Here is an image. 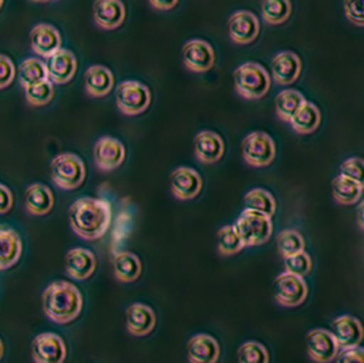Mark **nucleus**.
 Masks as SVG:
<instances>
[{
    "mask_svg": "<svg viewBox=\"0 0 364 363\" xmlns=\"http://www.w3.org/2000/svg\"><path fill=\"white\" fill-rule=\"evenodd\" d=\"M187 358L190 363H217L220 344L210 335H196L187 343Z\"/></svg>",
    "mask_w": 364,
    "mask_h": 363,
    "instance_id": "23",
    "label": "nucleus"
},
{
    "mask_svg": "<svg viewBox=\"0 0 364 363\" xmlns=\"http://www.w3.org/2000/svg\"><path fill=\"white\" fill-rule=\"evenodd\" d=\"M245 208L267 217H273L277 209V204L274 197L265 189H252L245 196Z\"/></svg>",
    "mask_w": 364,
    "mask_h": 363,
    "instance_id": "30",
    "label": "nucleus"
},
{
    "mask_svg": "<svg viewBox=\"0 0 364 363\" xmlns=\"http://www.w3.org/2000/svg\"><path fill=\"white\" fill-rule=\"evenodd\" d=\"M34 363H65L67 347L65 340L52 332L37 335L32 343Z\"/></svg>",
    "mask_w": 364,
    "mask_h": 363,
    "instance_id": "9",
    "label": "nucleus"
},
{
    "mask_svg": "<svg viewBox=\"0 0 364 363\" xmlns=\"http://www.w3.org/2000/svg\"><path fill=\"white\" fill-rule=\"evenodd\" d=\"M309 297L307 283L296 275L284 272L274 281V299L284 307H298Z\"/></svg>",
    "mask_w": 364,
    "mask_h": 363,
    "instance_id": "8",
    "label": "nucleus"
},
{
    "mask_svg": "<svg viewBox=\"0 0 364 363\" xmlns=\"http://www.w3.org/2000/svg\"><path fill=\"white\" fill-rule=\"evenodd\" d=\"M359 226H360V230H363V204H360L359 206Z\"/></svg>",
    "mask_w": 364,
    "mask_h": 363,
    "instance_id": "45",
    "label": "nucleus"
},
{
    "mask_svg": "<svg viewBox=\"0 0 364 363\" xmlns=\"http://www.w3.org/2000/svg\"><path fill=\"white\" fill-rule=\"evenodd\" d=\"M18 77H19V83L23 88L46 81L48 80L46 63L37 58H29L23 60L22 65L19 66Z\"/></svg>",
    "mask_w": 364,
    "mask_h": 363,
    "instance_id": "33",
    "label": "nucleus"
},
{
    "mask_svg": "<svg viewBox=\"0 0 364 363\" xmlns=\"http://www.w3.org/2000/svg\"><path fill=\"white\" fill-rule=\"evenodd\" d=\"M333 199L340 205H355L362 199L363 194V183L346 178L343 175L336 177L331 182Z\"/></svg>",
    "mask_w": 364,
    "mask_h": 363,
    "instance_id": "27",
    "label": "nucleus"
},
{
    "mask_svg": "<svg viewBox=\"0 0 364 363\" xmlns=\"http://www.w3.org/2000/svg\"><path fill=\"white\" fill-rule=\"evenodd\" d=\"M55 204L53 193L48 186L34 183L26 189L25 208L33 216H46L50 214Z\"/></svg>",
    "mask_w": 364,
    "mask_h": 363,
    "instance_id": "26",
    "label": "nucleus"
},
{
    "mask_svg": "<svg viewBox=\"0 0 364 363\" xmlns=\"http://www.w3.org/2000/svg\"><path fill=\"white\" fill-rule=\"evenodd\" d=\"M46 67L50 83L63 85L74 78L77 73V58L71 51L60 48L47 58Z\"/></svg>",
    "mask_w": 364,
    "mask_h": 363,
    "instance_id": "16",
    "label": "nucleus"
},
{
    "mask_svg": "<svg viewBox=\"0 0 364 363\" xmlns=\"http://www.w3.org/2000/svg\"><path fill=\"white\" fill-rule=\"evenodd\" d=\"M245 248L261 246L266 243L273 232L272 217L245 209L233 224Z\"/></svg>",
    "mask_w": 364,
    "mask_h": 363,
    "instance_id": "4",
    "label": "nucleus"
},
{
    "mask_svg": "<svg viewBox=\"0 0 364 363\" xmlns=\"http://www.w3.org/2000/svg\"><path fill=\"white\" fill-rule=\"evenodd\" d=\"M86 178L82 159L74 153H62L50 162V179L62 190L78 189Z\"/></svg>",
    "mask_w": 364,
    "mask_h": 363,
    "instance_id": "5",
    "label": "nucleus"
},
{
    "mask_svg": "<svg viewBox=\"0 0 364 363\" xmlns=\"http://www.w3.org/2000/svg\"><path fill=\"white\" fill-rule=\"evenodd\" d=\"M115 78L112 71L105 66L89 67L85 73V89L92 98H104L114 89Z\"/></svg>",
    "mask_w": 364,
    "mask_h": 363,
    "instance_id": "25",
    "label": "nucleus"
},
{
    "mask_svg": "<svg viewBox=\"0 0 364 363\" xmlns=\"http://www.w3.org/2000/svg\"><path fill=\"white\" fill-rule=\"evenodd\" d=\"M183 63L193 73H206L215 66V50L205 40H190L182 50Z\"/></svg>",
    "mask_w": 364,
    "mask_h": 363,
    "instance_id": "10",
    "label": "nucleus"
},
{
    "mask_svg": "<svg viewBox=\"0 0 364 363\" xmlns=\"http://www.w3.org/2000/svg\"><path fill=\"white\" fill-rule=\"evenodd\" d=\"M31 46L34 53L47 59L62 48V36L50 23H38L31 32Z\"/></svg>",
    "mask_w": 364,
    "mask_h": 363,
    "instance_id": "21",
    "label": "nucleus"
},
{
    "mask_svg": "<svg viewBox=\"0 0 364 363\" xmlns=\"http://www.w3.org/2000/svg\"><path fill=\"white\" fill-rule=\"evenodd\" d=\"M150 101L151 93L145 83L124 81L116 89V105L124 115L144 114L149 108Z\"/></svg>",
    "mask_w": 364,
    "mask_h": 363,
    "instance_id": "6",
    "label": "nucleus"
},
{
    "mask_svg": "<svg viewBox=\"0 0 364 363\" xmlns=\"http://www.w3.org/2000/svg\"><path fill=\"white\" fill-rule=\"evenodd\" d=\"M3 354H4V346H3V342H1V339H0V361H1V358H3Z\"/></svg>",
    "mask_w": 364,
    "mask_h": 363,
    "instance_id": "46",
    "label": "nucleus"
},
{
    "mask_svg": "<svg viewBox=\"0 0 364 363\" xmlns=\"http://www.w3.org/2000/svg\"><path fill=\"white\" fill-rule=\"evenodd\" d=\"M67 275L74 280H87L96 270L95 254L85 248H71L66 254Z\"/></svg>",
    "mask_w": 364,
    "mask_h": 363,
    "instance_id": "19",
    "label": "nucleus"
},
{
    "mask_svg": "<svg viewBox=\"0 0 364 363\" xmlns=\"http://www.w3.org/2000/svg\"><path fill=\"white\" fill-rule=\"evenodd\" d=\"M114 272L117 280L133 283L138 280L142 273V263L134 253L122 251L114 257Z\"/></svg>",
    "mask_w": 364,
    "mask_h": 363,
    "instance_id": "29",
    "label": "nucleus"
},
{
    "mask_svg": "<svg viewBox=\"0 0 364 363\" xmlns=\"http://www.w3.org/2000/svg\"><path fill=\"white\" fill-rule=\"evenodd\" d=\"M242 154L251 167H267L276 157V144L266 132H251L242 142Z\"/></svg>",
    "mask_w": 364,
    "mask_h": 363,
    "instance_id": "7",
    "label": "nucleus"
},
{
    "mask_svg": "<svg viewBox=\"0 0 364 363\" xmlns=\"http://www.w3.org/2000/svg\"><path fill=\"white\" fill-rule=\"evenodd\" d=\"M289 125L298 134H311L321 125V111L315 104L306 100L296 111V114L291 117Z\"/></svg>",
    "mask_w": 364,
    "mask_h": 363,
    "instance_id": "28",
    "label": "nucleus"
},
{
    "mask_svg": "<svg viewBox=\"0 0 364 363\" xmlns=\"http://www.w3.org/2000/svg\"><path fill=\"white\" fill-rule=\"evenodd\" d=\"M217 248L223 256H235L245 246L233 226H224L217 232Z\"/></svg>",
    "mask_w": 364,
    "mask_h": 363,
    "instance_id": "35",
    "label": "nucleus"
},
{
    "mask_svg": "<svg viewBox=\"0 0 364 363\" xmlns=\"http://www.w3.org/2000/svg\"><path fill=\"white\" fill-rule=\"evenodd\" d=\"M55 95V86L50 80L34 83L25 88V98L28 102L34 107H43L47 105Z\"/></svg>",
    "mask_w": 364,
    "mask_h": 363,
    "instance_id": "36",
    "label": "nucleus"
},
{
    "mask_svg": "<svg viewBox=\"0 0 364 363\" xmlns=\"http://www.w3.org/2000/svg\"><path fill=\"white\" fill-rule=\"evenodd\" d=\"M259 21L250 11H236L228 21V33L232 41L240 46H247L257 40L259 34Z\"/></svg>",
    "mask_w": 364,
    "mask_h": 363,
    "instance_id": "15",
    "label": "nucleus"
},
{
    "mask_svg": "<svg viewBox=\"0 0 364 363\" xmlns=\"http://www.w3.org/2000/svg\"><path fill=\"white\" fill-rule=\"evenodd\" d=\"M304 239L296 230H284L277 236V248L284 258L304 251Z\"/></svg>",
    "mask_w": 364,
    "mask_h": 363,
    "instance_id": "34",
    "label": "nucleus"
},
{
    "mask_svg": "<svg viewBox=\"0 0 364 363\" xmlns=\"http://www.w3.org/2000/svg\"><path fill=\"white\" fill-rule=\"evenodd\" d=\"M22 239L18 232L9 226H0V270L17 264L22 256Z\"/></svg>",
    "mask_w": 364,
    "mask_h": 363,
    "instance_id": "24",
    "label": "nucleus"
},
{
    "mask_svg": "<svg viewBox=\"0 0 364 363\" xmlns=\"http://www.w3.org/2000/svg\"><path fill=\"white\" fill-rule=\"evenodd\" d=\"M233 83L242 98L259 100L265 98L270 90V75L261 65L247 62L235 70Z\"/></svg>",
    "mask_w": 364,
    "mask_h": 363,
    "instance_id": "3",
    "label": "nucleus"
},
{
    "mask_svg": "<svg viewBox=\"0 0 364 363\" xmlns=\"http://www.w3.org/2000/svg\"><path fill=\"white\" fill-rule=\"evenodd\" d=\"M169 187L175 199L181 201L194 199L202 191L203 181L198 171L190 167H179L172 171Z\"/></svg>",
    "mask_w": 364,
    "mask_h": 363,
    "instance_id": "11",
    "label": "nucleus"
},
{
    "mask_svg": "<svg viewBox=\"0 0 364 363\" xmlns=\"http://www.w3.org/2000/svg\"><path fill=\"white\" fill-rule=\"evenodd\" d=\"M336 358L337 363H364V349L362 347L343 349Z\"/></svg>",
    "mask_w": 364,
    "mask_h": 363,
    "instance_id": "42",
    "label": "nucleus"
},
{
    "mask_svg": "<svg viewBox=\"0 0 364 363\" xmlns=\"http://www.w3.org/2000/svg\"><path fill=\"white\" fill-rule=\"evenodd\" d=\"M269 351L262 343L250 340L237 349V363H269Z\"/></svg>",
    "mask_w": 364,
    "mask_h": 363,
    "instance_id": "37",
    "label": "nucleus"
},
{
    "mask_svg": "<svg viewBox=\"0 0 364 363\" xmlns=\"http://www.w3.org/2000/svg\"><path fill=\"white\" fill-rule=\"evenodd\" d=\"M33 1H38V3H44V1H48V0H33Z\"/></svg>",
    "mask_w": 364,
    "mask_h": 363,
    "instance_id": "47",
    "label": "nucleus"
},
{
    "mask_svg": "<svg viewBox=\"0 0 364 363\" xmlns=\"http://www.w3.org/2000/svg\"><path fill=\"white\" fill-rule=\"evenodd\" d=\"M156 313L145 303H133L126 310V328L135 337L150 335L156 327Z\"/></svg>",
    "mask_w": 364,
    "mask_h": 363,
    "instance_id": "17",
    "label": "nucleus"
},
{
    "mask_svg": "<svg viewBox=\"0 0 364 363\" xmlns=\"http://www.w3.org/2000/svg\"><path fill=\"white\" fill-rule=\"evenodd\" d=\"M149 3L157 10L168 11L172 10L179 3V0H149Z\"/></svg>",
    "mask_w": 364,
    "mask_h": 363,
    "instance_id": "44",
    "label": "nucleus"
},
{
    "mask_svg": "<svg viewBox=\"0 0 364 363\" xmlns=\"http://www.w3.org/2000/svg\"><path fill=\"white\" fill-rule=\"evenodd\" d=\"M270 70L273 80L279 85H291L301 74V60L296 53L291 51H284L273 58Z\"/></svg>",
    "mask_w": 364,
    "mask_h": 363,
    "instance_id": "20",
    "label": "nucleus"
},
{
    "mask_svg": "<svg viewBox=\"0 0 364 363\" xmlns=\"http://www.w3.org/2000/svg\"><path fill=\"white\" fill-rule=\"evenodd\" d=\"M14 205V197L11 190L0 183V215H4L11 211Z\"/></svg>",
    "mask_w": 364,
    "mask_h": 363,
    "instance_id": "43",
    "label": "nucleus"
},
{
    "mask_svg": "<svg viewBox=\"0 0 364 363\" xmlns=\"http://www.w3.org/2000/svg\"><path fill=\"white\" fill-rule=\"evenodd\" d=\"M304 101H306L304 96L299 90L295 89L282 90L276 98L277 116L284 122H289L291 117L296 114V111Z\"/></svg>",
    "mask_w": 364,
    "mask_h": 363,
    "instance_id": "31",
    "label": "nucleus"
},
{
    "mask_svg": "<svg viewBox=\"0 0 364 363\" xmlns=\"http://www.w3.org/2000/svg\"><path fill=\"white\" fill-rule=\"evenodd\" d=\"M261 14L269 25H282L292 14L291 0H262Z\"/></svg>",
    "mask_w": 364,
    "mask_h": 363,
    "instance_id": "32",
    "label": "nucleus"
},
{
    "mask_svg": "<svg viewBox=\"0 0 364 363\" xmlns=\"http://www.w3.org/2000/svg\"><path fill=\"white\" fill-rule=\"evenodd\" d=\"M344 11L348 19L362 28L364 25V0H344Z\"/></svg>",
    "mask_w": 364,
    "mask_h": 363,
    "instance_id": "40",
    "label": "nucleus"
},
{
    "mask_svg": "<svg viewBox=\"0 0 364 363\" xmlns=\"http://www.w3.org/2000/svg\"><path fill=\"white\" fill-rule=\"evenodd\" d=\"M284 265H285V272L296 275L300 278H304L311 272L313 260H311L309 253L301 251L299 254L291 256L288 258H284Z\"/></svg>",
    "mask_w": 364,
    "mask_h": 363,
    "instance_id": "38",
    "label": "nucleus"
},
{
    "mask_svg": "<svg viewBox=\"0 0 364 363\" xmlns=\"http://www.w3.org/2000/svg\"><path fill=\"white\" fill-rule=\"evenodd\" d=\"M3 3H4V0H0V9L3 7Z\"/></svg>",
    "mask_w": 364,
    "mask_h": 363,
    "instance_id": "48",
    "label": "nucleus"
},
{
    "mask_svg": "<svg viewBox=\"0 0 364 363\" xmlns=\"http://www.w3.org/2000/svg\"><path fill=\"white\" fill-rule=\"evenodd\" d=\"M194 152L200 163L215 164L223 159L225 152V144L217 132L205 130L196 135Z\"/></svg>",
    "mask_w": 364,
    "mask_h": 363,
    "instance_id": "22",
    "label": "nucleus"
},
{
    "mask_svg": "<svg viewBox=\"0 0 364 363\" xmlns=\"http://www.w3.org/2000/svg\"><path fill=\"white\" fill-rule=\"evenodd\" d=\"M16 78V67L13 60L6 56L0 55V90L10 86Z\"/></svg>",
    "mask_w": 364,
    "mask_h": 363,
    "instance_id": "41",
    "label": "nucleus"
},
{
    "mask_svg": "<svg viewBox=\"0 0 364 363\" xmlns=\"http://www.w3.org/2000/svg\"><path fill=\"white\" fill-rule=\"evenodd\" d=\"M307 354L315 363H331L338 355L337 346L331 330H313L306 337Z\"/></svg>",
    "mask_w": 364,
    "mask_h": 363,
    "instance_id": "13",
    "label": "nucleus"
},
{
    "mask_svg": "<svg viewBox=\"0 0 364 363\" xmlns=\"http://www.w3.org/2000/svg\"><path fill=\"white\" fill-rule=\"evenodd\" d=\"M68 221L73 232L86 241H96L105 235L112 221L108 201L83 197L73 202L68 209Z\"/></svg>",
    "mask_w": 364,
    "mask_h": 363,
    "instance_id": "1",
    "label": "nucleus"
},
{
    "mask_svg": "<svg viewBox=\"0 0 364 363\" xmlns=\"http://www.w3.org/2000/svg\"><path fill=\"white\" fill-rule=\"evenodd\" d=\"M331 333L340 349L356 348L363 342L362 322L349 314L340 315L331 322Z\"/></svg>",
    "mask_w": 364,
    "mask_h": 363,
    "instance_id": "12",
    "label": "nucleus"
},
{
    "mask_svg": "<svg viewBox=\"0 0 364 363\" xmlns=\"http://www.w3.org/2000/svg\"><path fill=\"white\" fill-rule=\"evenodd\" d=\"M43 310L52 322L66 325L78 318L82 312L83 298L81 291L70 281L50 283L44 290Z\"/></svg>",
    "mask_w": 364,
    "mask_h": 363,
    "instance_id": "2",
    "label": "nucleus"
},
{
    "mask_svg": "<svg viewBox=\"0 0 364 363\" xmlns=\"http://www.w3.org/2000/svg\"><path fill=\"white\" fill-rule=\"evenodd\" d=\"M363 164L360 157H350L340 167V175L363 183Z\"/></svg>",
    "mask_w": 364,
    "mask_h": 363,
    "instance_id": "39",
    "label": "nucleus"
},
{
    "mask_svg": "<svg viewBox=\"0 0 364 363\" xmlns=\"http://www.w3.org/2000/svg\"><path fill=\"white\" fill-rule=\"evenodd\" d=\"M95 163L101 171H114L126 159L124 145L114 137H101L95 144Z\"/></svg>",
    "mask_w": 364,
    "mask_h": 363,
    "instance_id": "14",
    "label": "nucleus"
},
{
    "mask_svg": "<svg viewBox=\"0 0 364 363\" xmlns=\"http://www.w3.org/2000/svg\"><path fill=\"white\" fill-rule=\"evenodd\" d=\"M93 19L105 31H114L126 19V7L122 0H95Z\"/></svg>",
    "mask_w": 364,
    "mask_h": 363,
    "instance_id": "18",
    "label": "nucleus"
}]
</instances>
